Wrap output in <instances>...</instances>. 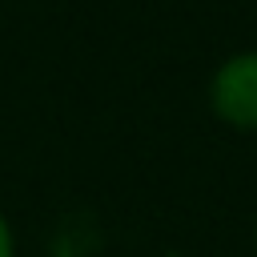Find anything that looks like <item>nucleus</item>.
I'll return each instance as SVG.
<instances>
[{"label":"nucleus","instance_id":"f257e3e1","mask_svg":"<svg viewBox=\"0 0 257 257\" xmlns=\"http://www.w3.org/2000/svg\"><path fill=\"white\" fill-rule=\"evenodd\" d=\"M209 108L221 124L257 137V48L229 52L209 76Z\"/></svg>","mask_w":257,"mask_h":257},{"label":"nucleus","instance_id":"f03ea898","mask_svg":"<svg viewBox=\"0 0 257 257\" xmlns=\"http://www.w3.org/2000/svg\"><path fill=\"white\" fill-rule=\"evenodd\" d=\"M0 257H16V237H12V225L4 213H0Z\"/></svg>","mask_w":257,"mask_h":257},{"label":"nucleus","instance_id":"7ed1b4c3","mask_svg":"<svg viewBox=\"0 0 257 257\" xmlns=\"http://www.w3.org/2000/svg\"><path fill=\"white\" fill-rule=\"evenodd\" d=\"M253 245H257V225H253Z\"/></svg>","mask_w":257,"mask_h":257}]
</instances>
